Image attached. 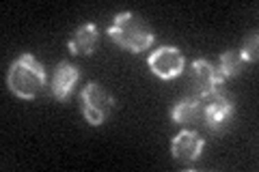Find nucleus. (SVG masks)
Returning a JSON list of instances; mask_svg holds the SVG:
<instances>
[{
  "label": "nucleus",
  "instance_id": "f257e3e1",
  "mask_svg": "<svg viewBox=\"0 0 259 172\" xmlns=\"http://www.w3.org/2000/svg\"><path fill=\"white\" fill-rule=\"evenodd\" d=\"M46 80H48L46 67L30 52L15 59L13 65L9 67V73H7V86H9V91L15 97L26 99V101L35 99L44 91Z\"/></svg>",
  "mask_w": 259,
  "mask_h": 172
},
{
  "label": "nucleus",
  "instance_id": "f03ea898",
  "mask_svg": "<svg viewBox=\"0 0 259 172\" xmlns=\"http://www.w3.org/2000/svg\"><path fill=\"white\" fill-rule=\"evenodd\" d=\"M108 37L119 47H123V50L132 54L145 52L153 43V39H156L153 30L132 11H121L115 15V20H112L108 28Z\"/></svg>",
  "mask_w": 259,
  "mask_h": 172
},
{
  "label": "nucleus",
  "instance_id": "7ed1b4c3",
  "mask_svg": "<svg viewBox=\"0 0 259 172\" xmlns=\"http://www.w3.org/2000/svg\"><path fill=\"white\" fill-rule=\"evenodd\" d=\"M80 99H82V114L89 125H102L104 121L108 119V114L115 108V97L110 93H106V88L97 82H89L80 93Z\"/></svg>",
  "mask_w": 259,
  "mask_h": 172
},
{
  "label": "nucleus",
  "instance_id": "20e7f679",
  "mask_svg": "<svg viewBox=\"0 0 259 172\" xmlns=\"http://www.w3.org/2000/svg\"><path fill=\"white\" fill-rule=\"evenodd\" d=\"M147 65L153 76H158L160 80H173L182 76L186 67V59L175 45H162L156 52L149 54Z\"/></svg>",
  "mask_w": 259,
  "mask_h": 172
},
{
  "label": "nucleus",
  "instance_id": "39448f33",
  "mask_svg": "<svg viewBox=\"0 0 259 172\" xmlns=\"http://www.w3.org/2000/svg\"><path fill=\"white\" fill-rule=\"evenodd\" d=\"M207 103H205V110H203V119H205V125L209 129H216L221 127L227 119H231V114L236 112V105L229 99V95L225 91H221V86L212 91L207 97Z\"/></svg>",
  "mask_w": 259,
  "mask_h": 172
},
{
  "label": "nucleus",
  "instance_id": "423d86ee",
  "mask_svg": "<svg viewBox=\"0 0 259 172\" xmlns=\"http://www.w3.org/2000/svg\"><path fill=\"white\" fill-rule=\"evenodd\" d=\"M192 84L197 88V97L205 99L209 93L216 91V88L223 84L221 76H218V67H214V65L205 59L192 61Z\"/></svg>",
  "mask_w": 259,
  "mask_h": 172
},
{
  "label": "nucleus",
  "instance_id": "0eeeda50",
  "mask_svg": "<svg viewBox=\"0 0 259 172\" xmlns=\"http://www.w3.org/2000/svg\"><path fill=\"white\" fill-rule=\"evenodd\" d=\"M203 146H205L203 138H201L197 132H190L188 129V132L177 134L171 140V155L175 159L190 163V161H197L201 157Z\"/></svg>",
  "mask_w": 259,
  "mask_h": 172
},
{
  "label": "nucleus",
  "instance_id": "6e6552de",
  "mask_svg": "<svg viewBox=\"0 0 259 172\" xmlns=\"http://www.w3.org/2000/svg\"><path fill=\"white\" fill-rule=\"evenodd\" d=\"M78 78H80V71L76 65H71L67 61L59 63L52 76V95L56 99L65 101L71 95V91H74V84L78 82Z\"/></svg>",
  "mask_w": 259,
  "mask_h": 172
},
{
  "label": "nucleus",
  "instance_id": "1a4fd4ad",
  "mask_svg": "<svg viewBox=\"0 0 259 172\" xmlns=\"http://www.w3.org/2000/svg\"><path fill=\"white\" fill-rule=\"evenodd\" d=\"M97 41H100V32H97V26L93 22H87L82 24L76 32H74V37L69 39V52L71 54H76V56H89L93 50H95V45H97Z\"/></svg>",
  "mask_w": 259,
  "mask_h": 172
},
{
  "label": "nucleus",
  "instance_id": "9d476101",
  "mask_svg": "<svg viewBox=\"0 0 259 172\" xmlns=\"http://www.w3.org/2000/svg\"><path fill=\"white\" fill-rule=\"evenodd\" d=\"M203 110H205V103L201 97H186V99H182L171 108V119L173 123L186 125V123H194L203 119Z\"/></svg>",
  "mask_w": 259,
  "mask_h": 172
},
{
  "label": "nucleus",
  "instance_id": "9b49d317",
  "mask_svg": "<svg viewBox=\"0 0 259 172\" xmlns=\"http://www.w3.org/2000/svg\"><path fill=\"white\" fill-rule=\"evenodd\" d=\"M244 69V61H242V56L238 50H227L221 54V65H218V76L221 80H229L233 76H238V73Z\"/></svg>",
  "mask_w": 259,
  "mask_h": 172
},
{
  "label": "nucleus",
  "instance_id": "f8f14e48",
  "mask_svg": "<svg viewBox=\"0 0 259 172\" xmlns=\"http://www.w3.org/2000/svg\"><path fill=\"white\" fill-rule=\"evenodd\" d=\"M257 45H259V37H257V32H250V37L244 41V45L240 47V56H242V61L244 63H255L257 61Z\"/></svg>",
  "mask_w": 259,
  "mask_h": 172
}]
</instances>
